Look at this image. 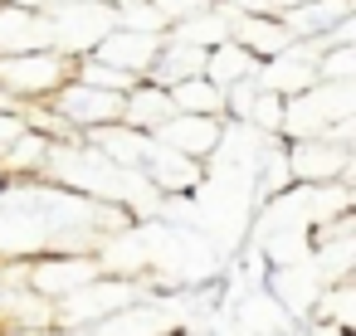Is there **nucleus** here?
Returning a JSON list of instances; mask_svg holds the SVG:
<instances>
[{
	"label": "nucleus",
	"instance_id": "1",
	"mask_svg": "<svg viewBox=\"0 0 356 336\" xmlns=\"http://www.w3.org/2000/svg\"><path fill=\"white\" fill-rule=\"evenodd\" d=\"M74 78V59L59 49H20V54H0V93L15 98H54Z\"/></svg>",
	"mask_w": 356,
	"mask_h": 336
},
{
	"label": "nucleus",
	"instance_id": "2",
	"mask_svg": "<svg viewBox=\"0 0 356 336\" xmlns=\"http://www.w3.org/2000/svg\"><path fill=\"white\" fill-rule=\"evenodd\" d=\"M229 35L249 59H273L293 44L283 15H229Z\"/></svg>",
	"mask_w": 356,
	"mask_h": 336
},
{
	"label": "nucleus",
	"instance_id": "3",
	"mask_svg": "<svg viewBox=\"0 0 356 336\" xmlns=\"http://www.w3.org/2000/svg\"><path fill=\"white\" fill-rule=\"evenodd\" d=\"M122 6H137V0H122Z\"/></svg>",
	"mask_w": 356,
	"mask_h": 336
},
{
	"label": "nucleus",
	"instance_id": "4",
	"mask_svg": "<svg viewBox=\"0 0 356 336\" xmlns=\"http://www.w3.org/2000/svg\"><path fill=\"white\" fill-rule=\"evenodd\" d=\"M210 6H215V0H210Z\"/></svg>",
	"mask_w": 356,
	"mask_h": 336
}]
</instances>
